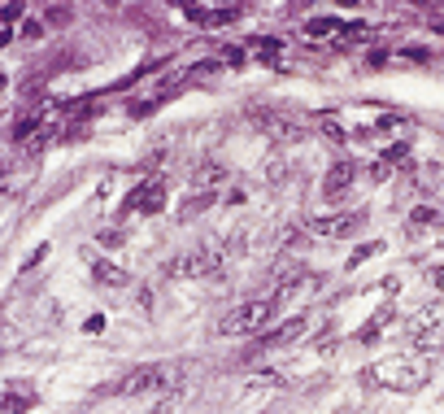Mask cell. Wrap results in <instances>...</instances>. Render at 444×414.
<instances>
[{"instance_id":"1","label":"cell","mask_w":444,"mask_h":414,"mask_svg":"<svg viewBox=\"0 0 444 414\" xmlns=\"http://www.w3.org/2000/svg\"><path fill=\"white\" fill-rule=\"evenodd\" d=\"M275 314H279L275 292L270 297H248L240 305H231L227 314L218 319V331L222 336H261V331H270V319Z\"/></svg>"},{"instance_id":"2","label":"cell","mask_w":444,"mask_h":414,"mask_svg":"<svg viewBox=\"0 0 444 414\" xmlns=\"http://www.w3.org/2000/svg\"><path fill=\"white\" fill-rule=\"evenodd\" d=\"M366 379L379 384V388H392V393H409V388L423 384V362H414V357H383V362H375V367L366 371Z\"/></svg>"},{"instance_id":"3","label":"cell","mask_w":444,"mask_h":414,"mask_svg":"<svg viewBox=\"0 0 444 414\" xmlns=\"http://www.w3.org/2000/svg\"><path fill=\"white\" fill-rule=\"evenodd\" d=\"M253 122L261 126V136H270L275 144H292V140H305V122L287 118V114H275V110H253Z\"/></svg>"},{"instance_id":"4","label":"cell","mask_w":444,"mask_h":414,"mask_svg":"<svg viewBox=\"0 0 444 414\" xmlns=\"http://www.w3.org/2000/svg\"><path fill=\"white\" fill-rule=\"evenodd\" d=\"M366 223V214H357V210H349V214H327V218H309L305 223V231L309 236H327V240H344V236H353V231Z\"/></svg>"},{"instance_id":"5","label":"cell","mask_w":444,"mask_h":414,"mask_svg":"<svg viewBox=\"0 0 444 414\" xmlns=\"http://www.w3.org/2000/svg\"><path fill=\"white\" fill-rule=\"evenodd\" d=\"M353 179H357V166H353V162H335V166L323 175V201H340V196L353 188Z\"/></svg>"},{"instance_id":"6","label":"cell","mask_w":444,"mask_h":414,"mask_svg":"<svg viewBox=\"0 0 444 414\" xmlns=\"http://www.w3.org/2000/svg\"><path fill=\"white\" fill-rule=\"evenodd\" d=\"M309 331V323L305 319H287V323H279V327H270V331H261V349H287L292 341H301V336Z\"/></svg>"},{"instance_id":"7","label":"cell","mask_w":444,"mask_h":414,"mask_svg":"<svg viewBox=\"0 0 444 414\" xmlns=\"http://www.w3.org/2000/svg\"><path fill=\"white\" fill-rule=\"evenodd\" d=\"M440 323H444V305H423V309L409 319L405 331H409V341H427V336H431Z\"/></svg>"},{"instance_id":"8","label":"cell","mask_w":444,"mask_h":414,"mask_svg":"<svg viewBox=\"0 0 444 414\" xmlns=\"http://www.w3.org/2000/svg\"><path fill=\"white\" fill-rule=\"evenodd\" d=\"M92 279L100 283V288H126V283H131V275L118 262H109V257H96V262H92Z\"/></svg>"},{"instance_id":"9","label":"cell","mask_w":444,"mask_h":414,"mask_svg":"<svg viewBox=\"0 0 444 414\" xmlns=\"http://www.w3.org/2000/svg\"><path fill=\"white\" fill-rule=\"evenodd\" d=\"M227 179V166H218V162H209V166H200L196 175H192V188L196 192H214L218 184Z\"/></svg>"},{"instance_id":"10","label":"cell","mask_w":444,"mask_h":414,"mask_svg":"<svg viewBox=\"0 0 444 414\" xmlns=\"http://www.w3.org/2000/svg\"><path fill=\"white\" fill-rule=\"evenodd\" d=\"M214 201H218L214 192H192V196H188V205H179V218H183V223H192V218H196V214H205Z\"/></svg>"},{"instance_id":"11","label":"cell","mask_w":444,"mask_h":414,"mask_svg":"<svg viewBox=\"0 0 444 414\" xmlns=\"http://www.w3.org/2000/svg\"><path fill=\"white\" fill-rule=\"evenodd\" d=\"M166 210V192H162V184L157 179H148V192H144V201H140V214H162Z\"/></svg>"},{"instance_id":"12","label":"cell","mask_w":444,"mask_h":414,"mask_svg":"<svg viewBox=\"0 0 444 414\" xmlns=\"http://www.w3.org/2000/svg\"><path fill=\"white\" fill-rule=\"evenodd\" d=\"M218 70H222V61H200V66H192L188 74H183V83H209Z\"/></svg>"},{"instance_id":"13","label":"cell","mask_w":444,"mask_h":414,"mask_svg":"<svg viewBox=\"0 0 444 414\" xmlns=\"http://www.w3.org/2000/svg\"><path fill=\"white\" fill-rule=\"evenodd\" d=\"M436 223H440L436 205H418V210H409V227H436Z\"/></svg>"},{"instance_id":"14","label":"cell","mask_w":444,"mask_h":414,"mask_svg":"<svg viewBox=\"0 0 444 414\" xmlns=\"http://www.w3.org/2000/svg\"><path fill=\"white\" fill-rule=\"evenodd\" d=\"M388 319H392V309H379V314H375L371 323H366V327L357 331V345H366V341H371V336H379V327H383Z\"/></svg>"},{"instance_id":"15","label":"cell","mask_w":444,"mask_h":414,"mask_svg":"<svg viewBox=\"0 0 444 414\" xmlns=\"http://www.w3.org/2000/svg\"><path fill=\"white\" fill-rule=\"evenodd\" d=\"M383 162H388V166H392V162H409V140L388 144V148H383Z\"/></svg>"},{"instance_id":"16","label":"cell","mask_w":444,"mask_h":414,"mask_svg":"<svg viewBox=\"0 0 444 414\" xmlns=\"http://www.w3.org/2000/svg\"><path fill=\"white\" fill-rule=\"evenodd\" d=\"M388 175H392V166L379 158V162H371V166H366V179H371V184H388Z\"/></svg>"},{"instance_id":"17","label":"cell","mask_w":444,"mask_h":414,"mask_svg":"<svg viewBox=\"0 0 444 414\" xmlns=\"http://www.w3.org/2000/svg\"><path fill=\"white\" fill-rule=\"evenodd\" d=\"M18 35H22V40H40V35H44V22H40V18H26L22 27H18Z\"/></svg>"},{"instance_id":"18","label":"cell","mask_w":444,"mask_h":414,"mask_svg":"<svg viewBox=\"0 0 444 414\" xmlns=\"http://www.w3.org/2000/svg\"><path fill=\"white\" fill-rule=\"evenodd\" d=\"M318 131H323L327 140H344V122H335V118H323V122H318Z\"/></svg>"},{"instance_id":"19","label":"cell","mask_w":444,"mask_h":414,"mask_svg":"<svg viewBox=\"0 0 444 414\" xmlns=\"http://www.w3.org/2000/svg\"><path fill=\"white\" fill-rule=\"evenodd\" d=\"M335 27H344V22H335V18H318V22H309V35H327V31H335Z\"/></svg>"},{"instance_id":"20","label":"cell","mask_w":444,"mask_h":414,"mask_svg":"<svg viewBox=\"0 0 444 414\" xmlns=\"http://www.w3.org/2000/svg\"><path fill=\"white\" fill-rule=\"evenodd\" d=\"M222 66H235V70H240V66H244V48H240V44L222 48Z\"/></svg>"},{"instance_id":"21","label":"cell","mask_w":444,"mask_h":414,"mask_svg":"<svg viewBox=\"0 0 444 414\" xmlns=\"http://www.w3.org/2000/svg\"><path fill=\"white\" fill-rule=\"evenodd\" d=\"M22 410H26L22 397H5V401H0V414H22Z\"/></svg>"},{"instance_id":"22","label":"cell","mask_w":444,"mask_h":414,"mask_svg":"<svg viewBox=\"0 0 444 414\" xmlns=\"http://www.w3.org/2000/svg\"><path fill=\"white\" fill-rule=\"evenodd\" d=\"M375 253H379V244H361V249H357V253L349 257V266H357V262H366V257H375Z\"/></svg>"},{"instance_id":"23","label":"cell","mask_w":444,"mask_h":414,"mask_svg":"<svg viewBox=\"0 0 444 414\" xmlns=\"http://www.w3.org/2000/svg\"><path fill=\"white\" fill-rule=\"evenodd\" d=\"M100 244L104 249H118L122 244V231H100Z\"/></svg>"},{"instance_id":"24","label":"cell","mask_w":444,"mask_h":414,"mask_svg":"<svg viewBox=\"0 0 444 414\" xmlns=\"http://www.w3.org/2000/svg\"><path fill=\"white\" fill-rule=\"evenodd\" d=\"M244 201H248L244 188H231V192H227V205H244Z\"/></svg>"},{"instance_id":"25","label":"cell","mask_w":444,"mask_h":414,"mask_svg":"<svg viewBox=\"0 0 444 414\" xmlns=\"http://www.w3.org/2000/svg\"><path fill=\"white\" fill-rule=\"evenodd\" d=\"M427 279H431V288H444V266H431Z\"/></svg>"},{"instance_id":"26","label":"cell","mask_w":444,"mask_h":414,"mask_svg":"<svg viewBox=\"0 0 444 414\" xmlns=\"http://www.w3.org/2000/svg\"><path fill=\"white\" fill-rule=\"evenodd\" d=\"M100 327H104V319H100V314H92V319L83 323V331H100Z\"/></svg>"},{"instance_id":"27","label":"cell","mask_w":444,"mask_h":414,"mask_svg":"<svg viewBox=\"0 0 444 414\" xmlns=\"http://www.w3.org/2000/svg\"><path fill=\"white\" fill-rule=\"evenodd\" d=\"M0 92H5V79H0Z\"/></svg>"}]
</instances>
